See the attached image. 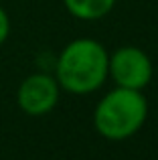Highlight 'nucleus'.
Listing matches in <instances>:
<instances>
[{"instance_id": "obj_1", "label": "nucleus", "mask_w": 158, "mask_h": 160, "mask_svg": "<svg viewBox=\"0 0 158 160\" xmlns=\"http://www.w3.org/2000/svg\"><path fill=\"white\" fill-rule=\"evenodd\" d=\"M110 53L95 39H75L65 45L55 61V79L61 89L87 95L103 85Z\"/></svg>"}, {"instance_id": "obj_5", "label": "nucleus", "mask_w": 158, "mask_h": 160, "mask_svg": "<svg viewBox=\"0 0 158 160\" xmlns=\"http://www.w3.org/2000/svg\"><path fill=\"white\" fill-rule=\"evenodd\" d=\"M63 4L79 20H99L114 10L116 0H63Z\"/></svg>"}, {"instance_id": "obj_6", "label": "nucleus", "mask_w": 158, "mask_h": 160, "mask_svg": "<svg viewBox=\"0 0 158 160\" xmlns=\"http://www.w3.org/2000/svg\"><path fill=\"white\" fill-rule=\"evenodd\" d=\"M8 35H10V18H8L6 10L0 6V47H2L4 41L8 39Z\"/></svg>"}, {"instance_id": "obj_4", "label": "nucleus", "mask_w": 158, "mask_h": 160, "mask_svg": "<svg viewBox=\"0 0 158 160\" xmlns=\"http://www.w3.org/2000/svg\"><path fill=\"white\" fill-rule=\"evenodd\" d=\"M59 93L61 87L57 79L41 71V73H32L24 77V81L18 85V91H16V102L27 116L39 118L47 116L49 112L55 109L59 102Z\"/></svg>"}, {"instance_id": "obj_3", "label": "nucleus", "mask_w": 158, "mask_h": 160, "mask_svg": "<svg viewBox=\"0 0 158 160\" xmlns=\"http://www.w3.org/2000/svg\"><path fill=\"white\" fill-rule=\"evenodd\" d=\"M154 67L152 61L142 49L138 47H120L110 55L107 63V75L116 81L118 87L142 91L150 83Z\"/></svg>"}, {"instance_id": "obj_2", "label": "nucleus", "mask_w": 158, "mask_h": 160, "mask_svg": "<svg viewBox=\"0 0 158 160\" xmlns=\"http://www.w3.org/2000/svg\"><path fill=\"white\" fill-rule=\"evenodd\" d=\"M148 116V102L138 89L116 87L106 93L93 112V126L106 140L132 138L144 126Z\"/></svg>"}]
</instances>
